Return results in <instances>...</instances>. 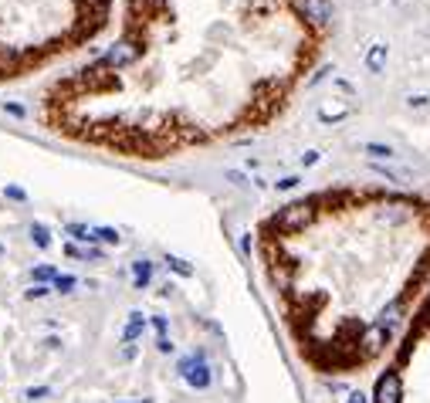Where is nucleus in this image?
Instances as JSON below:
<instances>
[{"label":"nucleus","instance_id":"obj_2","mask_svg":"<svg viewBox=\"0 0 430 403\" xmlns=\"http://www.w3.org/2000/svg\"><path fill=\"white\" fill-rule=\"evenodd\" d=\"M180 376L194 386V390H207L210 386V366H207V359L200 352H194V356H187L180 363Z\"/></svg>","mask_w":430,"mask_h":403},{"label":"nucleus","instance_id":"obj_7","mask_svg":"<svg viewBox=\"0 0 430 403\" xmlns=\"http://www.w3.org/2000/svg\"><path fill=\"white\" fill-rule=\"evenodd\" d=\"M133 282H136V288L142 291V288L153 282V261H146V258H139V261H133Z\"/></svg>","mask_w":430,"mask_h":403},{"label":"nucleus","instance_id":"obj_29","mask_svg":"<svg viewBox=\"0 0 430 403\" xmlns=\"http://www.w3.org/2000/svg\"><path fill=\"white\" fill-rule=\"evenodd\" d=\"M427 315H430V302H427Z\"/></svg>","mask_w":430,"mask_h":403},{"label":"nucleus","instance_id":"obj_19","mask_svg":"<svg viewBox=\"0 0 430 403\" xmlns=\"http://www.w3.org/2000/svg\"><path fill=\"white\" fill-rule=\"evenodd\" d=\"M58 278V271L48 268V265H41V268H34V282H55Z\"/></svg>","mask_w":430,"mask_h":403},{"label":"nucleus","instance_id":"obj_26","mask_svg":"<svg viewBox=\"0 0 430 403\" xmlns=\"http://www.w3.org/2000/svg\"><path fill=\"white\" fill-rule=\"evenodd\" d=\"M7 197H11V200H24V190H20V187H7Z\"/></svg>","mask_w":430,"mask_h":403},{"label":"nucleus","instance_id":"obj_27","mask_svg":"<svg viewBox=\"0 0 430 403\" xmlns=\"http://www.w3.org/2000/svg\"><path fill=\"white\" fill-rule=\"evenodd\" d=\"M302 163H305V166H312V163H318V153H315V150H312V153H305V156H302Z\"/></svg>","mask_w":430,"mask_h":403},{"label":"nucleus","instance_id":"obj_14","mask_svg":"<svg viewBox=\"0 0 430 403\" xmlns=\"http://www.w3.org/2000/svg\"><path fill=\"white\" fill-rule=\"evenodd\" d=\"M68 254H72V258H88V261H102V248H95V244H88V248H75V244H68Z\"/></svg>","mask_w":430,"mask_h":403},{"label":"nucleus","instance_id":"obj_9","mask_svg":"<svg viewBox=\"0 0 430 403\" xmlns=\"http://www.w3.org/2000/svg\"><path fill=\"white\" fill-rule=\"evenodd\" d=\"M153 329H156L159 352H173V343H170V332H166V319H163V315H153Z\"/></svg>","mask_w":430,"mask_h":403},{"label":"nucleus","instance_id":"obj_17","mask_svg":"<svg viewBox=\"0 0 430 403\" xmlns=\"http://www.w3.org/2000/svg\"><path fill=\"white\" fill-rule=\"evenodd\" d=\"M95 234H98V241H102V244H119V241H122L116 227H95Z\"/></svg>","mask_w":430,"mask_h":403},{"label":"nucleus","instance_id":"obj_28","mask_svg":"<svg viewBox=\"0 0 430 403\" xmlns=\"http://www.w3.org/2000/svg\"><path fill=\"white\" fill-rule=\"evenodd\" d=\"M139 4H142V7H146V4H149V0H133V7H136V11H139Z\"/></svg>","mask_w":430,"mask_h":403},{"label":"nucleus","instance_id":"obj_30","mask_svg":"<svg viewBox=\"0 0 430 403\" xmlns=\"http://www.w3.org/2000/svg\"><path fill=\"white\" fill-rule=\"evenodd\" d=\"M139 403H149V400H139Z\"/></svg>","mask_w":430,"mask_h":403},{"label":"nucleus","instance_id":"obj_22","mask_svg":"<svg viewBox=\"0 0 430 403\" xmlns=\"http://www.w3.org/2000/svg\"><path fill=\"white\" fill-rule=\"evenodd\" d=\"M298 187V176H285V180H278V190H292Z\"/></svg>","mask_w":430,"mask_h":403},{"label":"nucleus","instance_id":"obj_18","mask_svg":"<svg viewBox=\"0 0 430 403\" xmlns=\"http://www.w3.org/2000/svg\"><path fill=\"white\" fill-rule=\"evenodd\" d=\"M366 153H370L372 159H390L393 150L390 146H383V143H370V146H366Z\"/></svg>","mask_w":430,"mask_h":403},{"label":"nucleus","instance_id":"obj_21","mask_svg":"<svg viewBox=\"0 0 430 403\" xmlns=\"http://www.w3.org/2000/svg\"><path fill=\"white\" fill-rule=\"evenodd\" d=\"M48 393H51L48 386H31V390H27V400H44Z\"/></svg>","mask_w":430,"mask_h":403},{"label":"nucleus","instance_id":"obj_10","mask_svg":"<svg viewBox=\"0 0 430 403\" xmlns=\"http://www.w3.org/2000/svg\"><path fill=\"white\" fill-rule=\"evenodd\" d=\"M383 65H387V44H372L370 55H366V68L370 72H383Z\"/></svg>","mask_w":430,"mask_h":403},{"label":"nucleus","instance_id":"obj_1","mask_svg":"<svg viewBox=\"0 0 430 403\" xmlns=\"http://www.w3.org/2000/svg\"><path fill=\"white\" fill-rule=\"evenodd\" d=\"M312 220H315V207L309 200H298V204H288V207H281V211L274 213V230H281V234H298V230L309 227Z\"/></svg>","mask_w":430,"mask_h":403},{"label":"nucleus","instance_id":"obj_25","mask_svg":"<svg viewBox=\"0 0 430 403\" xmlns=\"http://www.w3.org/2000/svg\"><path fill=\"white\" fill-rule=\"evenodd\" d=\"M136 356V343H126V349H122V359H133Z\"/></svg>","mask_w":430,"mask_h":403},{"label":"nucleus","instance_id":"obj_16","mask_svg":"<svg viewBox=\"0 0 430 403\" xmlns=\"http://www.w3.org/2000/svg\"><path fill=\"white\" fill-rule=\"evenodd\" d=\"M166 265H170L176 275H183V278H190V275H194V265H187L183 258H173V254H170V258H166Z\"/></svg>","mask_w":430,"mask_h":403},{"label":"nucleus","instance_id":"obj_15","mask_svg":"<svg viewBox=\"0 0 430 403\" xmlns=\"http://www.w3.org/2000/svg\"><path fill=\"white\" fill-rule=\"evenodd\" d=\"M31 241H34L41 251L51 248V234H48V227H44V224H31Z\"/></svg>","mask_w":430,"mask_h":403},{"label":"nucleus","instance_id":"obj_31","mask_svg":"<svg viewBox=\"0 0 430 403\" xmlns=\"http://www.w3.org/2000/svg\"><path fill=\"white\" fill-rule=\"evenodd\" d=\"M0 251H4V248H0Z\"/></svg>","mask_w":430,"mask_h":403},{"label":"nucleus","instance_id":"obj_23","mask_svg":"<svg viewBox=\"0 0 430 403\" xmlns=\"http://www.w3.org/2000/svg\"><path fill=\"white\" fill-rule=\"evenodd\" d=\"M346 403H370V397H366V393H359V390H352L349 397H346Z\"/></svg>","mask_w":430,"mask_h":403},{"label":"nucleus","instance_id":"obj_6","mask_svg":"<svg viewBox=\"0 0 430 403\" xmlns=\"http://www.w3.org/2000/svg\"><path fill=\"white\" fill-rule=\"evenodd\" d=\"M142 332H146L142 312H129V322H126V332H122V343H136V339H142Z\"/></svg>","mask_w":430,"mask_h":403},{"label":"nucleus","instance_id":"obj_4","mask_svg":"<svg viewBox=\"0 0 430 403\" xmlns=\"http://www.w3.org/2000/svg\"><path fill=\"white\" fill-rule=\"evenodd\" d=\"M139 58V48H136V41H129V38H122L116 41L109 51H105V61L102 65H112V68H126V65H133Z\"/></svg>","mask_w":430,"mask_h":403},{"label":"nucleus","instance_id":"obj_5","mask_svg":"<svg viewBox=\"0 0 430 403\" xmlns=\"http://www.w3.org/2000/svg\"><path fill=\"white\" fill-rule=\"evenodd\" d=\"M400 393H403L400 373H396V369H387V373L376 380V403H400Z\"/></svg>","mask_w":430,"mask_h":403},{"label":"nucleus","instance_id":"obj_24","mask_svg":"<svg viewBox=\"0 0 430 403\" xmlns=\"http://www.w3.org/2000/svg\"><path fill=\"white\" fill-rule=\"evenodd\" d=\"M48 295V288L44 285H34V288H27V298H44Z\"/></svg>","mask_w":430,"mask_h":403},{"label":"nucleus","instance_id":"obj_20","mask_svg":"<svg viewBox=\"0 0 430 403\" xmlns=\"http://www.w3.org/2000/svg\"><path fill=\"white\" fill-rule=\"evenodd\" d=\"M51 285L58 288V291H65V295H68V291H72V288H75V278H72V275H58V278H55V282H51Z\"/></svg>","mask_w":430,"mask_h":403},{"label":"nucleus","instance_id":"obj_8","mask_svg":"<svg viewBox=\"0 0 430 403\" xmlns=\"http://www.w3.org/2000/svg\"><path fill=\"white\" fill-rule=\"evenodd\" d=\"M387 336H390V332H387L383 326H372L370 332L363 336V349H366V352H379V349H383V339H387Z\"/></svg>","mask_w":430,"mask_h":403},{"label":"nucleus","instance_id":"obj_11","mask_svg":"<svg viewBox=\"0 0 430 403\" xmlns=\"http://www.w3.org/2000/svg\"><path fill=\"white\" fill-rule=\"evenodd\" d=\"M400 319H403V305H400V302H393V305L383 308V315H379V326H383L387 332H390V329L396 326Z\"/></svg>","mask_w":430,"mask_h":403},{"label":"nucleus","instance_id":"obj_12","mask_svg":"<svg viewBox=\"0 0 430 403\" xmlns=\"http://www.w3.org/2000/svg\"><path fill=\"white\" fill-rule=\"evenodd\" d=\"M68 234L75 237V241H85V244H95L98 241V234H95V227H85V224H68Z\"/></svg>","mask_w":430,"mask_h":403},{"label":"nucleus","instance_id":"obj_3","mask_svg":"<svg viewBox=\"0 0 430 403\" xmlns=\"http://www.w3.org/2000/svg\"><path fill=\"white\" fill-rule=\"evenodd\" d=\"M292 7L298 11V18H305L309 24H329L332 18V4L329 0H292Z\"/></svg>","mask_w":430,"mask_h":403},{"label":"nucleus","instance_id":"obj_13","mask_svg":"<svg viewBox=\"0 0 430 403\" xmlns=\"http://www.w3.org/2000/svg\"><path fill=\"white\" fill-rule=\"evenodd\" d=\"M81 4V11L88 14V18H105V11H109V0H79Z\"/></svg>","mask_w":430,"mask_h":403}]
</instances>
